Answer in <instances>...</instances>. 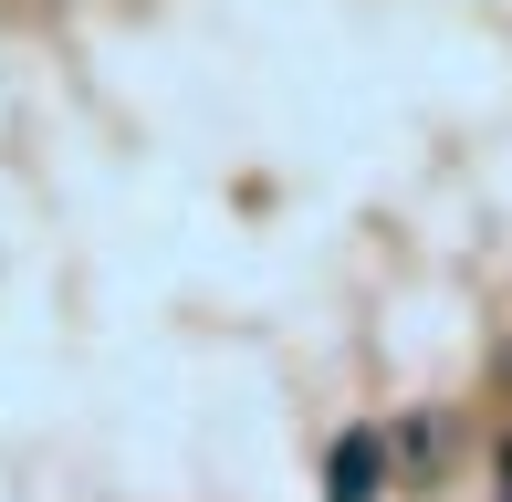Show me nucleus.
<instances>
[{"label": "nucleus", "mask_w": 512, "mask_h": 502, "mask_svg": "<svg viewBox=\"0 0 512 502\" xmlns=\"http://www.w3.org/2000/svg\"><path fill=\"white\" fill-rule=\"evenodd\" d=\"M377 482H387V440L377 429H345L335 461H324V502H377Z\"/></svg>", "instance_id": "1"}, {"label": "nucleus", "mask_w": 512, "mask_h": 502, "mask_svg": "<svg viewBox=\"0 0 512 502\" xmlns=\"http://www.w3.org/2000/svg\"><path fill=\"white\" fill-rule=\"evenodd\" d=\"M502 502H512V482H502Z\"/></svg>", "instance_id": "3"}, {"label": "nucleus", "mask_w": 512, "mask_h": 502, "mask_svg": "<svg viewBox=\"0 0 512 502\" xmlns=\"http://www.w3.org/2000/svg\"><path fill=\"white\" fill-rule=\"evenodd\" d=\"M502 482H512V450H502Z\"/></svg>", "instance_id": "2"}]
</instances>
